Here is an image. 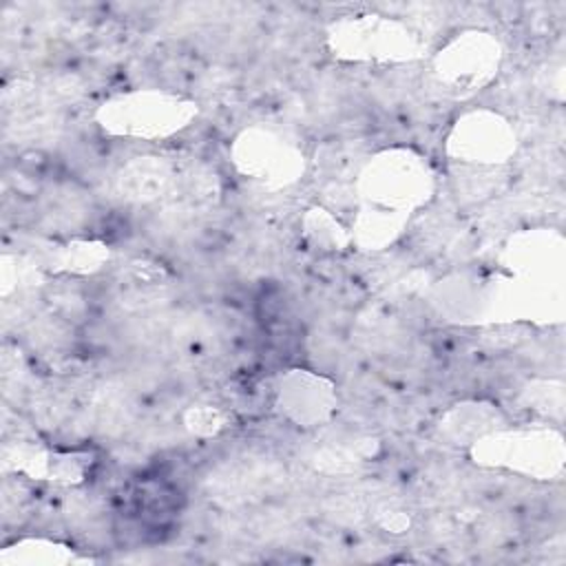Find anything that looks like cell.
Masks as SVG:
<instances>
[{
    "label": "cell",
    "mask_w": 566,
    "mask_h": 566,
    "mask_svg": "<svg viewBox=\"0 0 566 566\" xmlns=\"http://www.w3.org/2000/svg\"><path fill=\"white\" fill-rule=\"evenodd\" d=\"M363 186L367 188V201L382 206L385 212L398 214V208L418 203L427 197L429 175L427 166L407 153L378 155L363 172Z\"/></svg>",
    "instance_id": "obj_1"
},
{
    "label": "cell",
    "mask_w": 566,
    "mask_h": 566,
    "mask_svg": "<svg viewBox=\"0 0 566 566\" xmlns=\"http://www.w3.org/2000/svg\"><path fill=\"white\" fill-rule=\"evenodd\" d=\"M190 117V106L179 104L177 99H170L166 95H153V93H137L122 97L117 102L104 104V126L126 133V135H164L186 122Z\"/></svg>",
    "instance_id": "obj_2"
},
{
    "label": "cell",
    "mask_w": 566,
    "mask_h": 566,
    "mask_svg": "<svg viewBox=\"0 0 566 566\" xmlns=\"http://www.w3.org/2000/svg\"><path fill=\"white\" fill-rule=\"evenodd\" d=\"M495 444V453H480L482 458H493V462L511 467L535 478H553L562 471L564 447L555 431H515L509 436L480 438Z\"/></svg>",
    "instance_id": "obj_3"
},
{
    "label": "cell",
    "mask_w": 566,
    "mask_h": 566,
    "mask_svg": "<svg viewBox=\"0 0 566 566\" xmlns=\"http://www.w3.org/2000/svg\"><path fill=\"white\" fill-rule=\"evenodd\" d=\"M500 49L497 42L486 33H467L451 42L438 57V73L444 82L473 84L484 82L497 66Z\"/></svg>",
    "instance_id": "obj_4"
},
{
    "label": "cell",
    "mask_w": 566,
    "mask_h": 566,
    "mask_svg": "<svg viewBox=\"0 0 566 566\" xmlns=\"http://www.w3.org/2000/svg\"><path fill=\"white\" fill-rule=\"evenodd\" d=\"M460 124V122H458ZM451 146L469 161L497 164L504 161L515 148V135L504 119L489 113L467 117L453 133Z\"/></svg>",
    "instance_id": "obj_5"
},
{
    "label": "cell",
    "mask_w": 566,
    "mask_h": 566,
    "mask_svg": "<svg viewBox=\"0 0 566 566\" xmlns=\"http://www.w3.org/2000/svg\"><path fill=\"white\" fill-rule=\"evenodd\" d=\"M241 146L243 153L237 161L245 172H252L254 179H276L274 175H285V179H294L301 157L290 144H281L272 135L254 139L245 133Z\"/></svg>",
    "instance_id": "obj_6"
},
{
    "label": "cell",
    "mask_w": 566,
    "mask_h": 566,
    "mask_svg": "<svg viewBox=\"0 0 566 566\" xmlns=\"http://www.w3.org/2000/svg\"><path fill=\"white\" fill-rule=\"evenodd\" d=\"M142 175L146 177V170L142 172V168H133V170H130V172L126 175V179H128V181H135V184H137V177H142ZM166 177H168V172L164 170V172H161L159 177H155V179H144V181H146V184H155V186H161V184L166 181Z\"/></svg>",
    "instance_id": "obj_7"
}]
</instances>
